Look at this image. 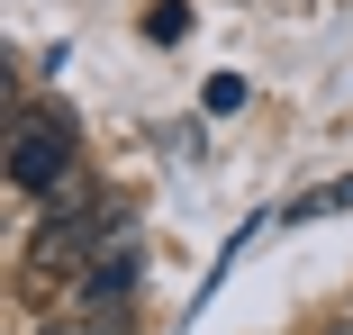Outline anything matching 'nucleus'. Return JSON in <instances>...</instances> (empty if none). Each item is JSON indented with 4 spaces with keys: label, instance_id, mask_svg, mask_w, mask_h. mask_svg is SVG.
Segmentation results:
<instances>
[{
    "label": "nucleus",
    "instance_id": "2",
    "mask_svg": "<svg viewBox=\"0 0 353 335\" xmlns=\"http://www.w3.org/2000/svg\"><path fill=\"white\" fill-rule=\"evenodd\" d=\"M136 290H145V245H136V236H118V245H100V263H91V272H82V308L91 317H109V308H127Z\"/></svg>",
    "mask_w": 353,
    "mask_h": 335
},
{
    "label": "nucleus",
    "instance_id": "1",
    "mask_svg": "<svg viewBox=\"0 0 353 335\" xmlns=\"http://www.w3.org/2000/svg\"><path fill=\"white\" fill-rule=\"evenodd\" d=\"M73 118H19V136H10V181L28 199H54L63 181H73Z\"/></svg>",
    "mask_w": 353,
    "mask_h": 335
},
{
    "label": "nucleus",
    "instance_id": "6",
    "mask_svg": "<svg viewBox=\"0 0 353 335\" xmlns=\"http://www.w3.org/2000/svg\"><path fill=\"white\" fill-rule=\"evenodd\" d=\"M37 335H82V326H73V317H54V326H37Z\"/></svg>",
    "mask_w": 353,
    "mask_h": 335
},
{
    "label": "nucleus",
    "instance_id": "3",
    "mask_svg": "<svg viewBox=\"0 0 353 335\" xmlns=\"http://www.w3.org/2000/svg\"><path fill=\"white\" fill-rule=\"evenodd\" d=\"M145 28H154V37H163V45H172V37H181V28H190V10H181V0H154V19H145Z\"/></svg>",
    "mask_w": 353,
    "mask_h": 335
},
{
    "label": "nucleus",
    "instance_id": "7",
    "mask_svg": "<svg viewBox=\"0 0 353 335\" xmlns=\"http://www.w3.org/2000/svg\"><path fill=\"white\" fill-rule=\"evenodd\" d=\"M317 335H353V317H335V326H317Z\"/></svg>",
    "mask_w": 353,
    "mask_h": 335
},
{
    "label": "nucleus",
    "instance_id": "5",
    "mask_svg": "<svg viewBox=\"0 0 353 335\" xmlns=\"http://www.w3.org/2000/svg\"><path fill=\"white\" fill-rule=\"evenodd\" d=\"M82 335H136V317H118V308H109V317H91Z\"/></svg>",
    "mask_w": 353,
    "mask_h": 335
},
{
    "label": "nucleus",
    "instance_id": "4",
    "mask_svg": "<svg viewBox=\"0 0 353 335\" xmlns=\"http://www.w3.org/2000/svg\"><path fill=\"white\" fill-rule=\"evenodd\" d=\"M208 109H218V118H227V109H245V82H236V73H218V82H208Z\"/></svg>",
    "mask_w": 353,
    "mask_h": 335
}]
</instances>
